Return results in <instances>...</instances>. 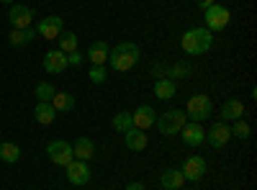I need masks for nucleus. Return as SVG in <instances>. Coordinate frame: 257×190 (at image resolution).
I'll return each instance as SVG.
<instances>
[{
    "label": "nucleus",
    "mask_w": 257,
    "mask_h": 190,
    "mask_svg": "<svg viewBox=\"0 0 257 190\" xmlns=\"http://www.w3.org/2000/svg\"><path fill=\"white\" fill-rule=\"evenodd\" d=\"M139 57H142V52L134 41H121L118 47H113L108 52V67L116 70V72H128V70L137 67Z\"/></svg>",
    "instance_id": "f257e3e1"
},
{
    "label": "nucleus",
    "mask_w": 257,
    "mask_h": 190,
    "mask_svg": "<svg viewBox=\"0 0 257 190\" xmlns=\"http://www.w3.org/2000/svg\"><path fill=\"white\" fill-rule=\"evenodd\" d=\"M180 47L188 54H206L213 47V34L208 29H188L180 36Z\"/></svg>",
    "instance_id": "f03ea898"
},
{
    "label": "nucleus",
    "mask_w": 257,
    "mask_h": 190,
    "mask_svg": "<svg viewBox=\"0 0 257 190\" xmlns=\"http://www.w3.org/2000/svg\"><path fill=\"white\" fill-rule=\"evenodd\" d=\"M185 123H188V116H185V111H180V108L165 111V113H160L157 121H155V126L160 129V134H165V136L180 134V129H183Z\"/></svg>",
    "instance_id": "7ed1b4c3"
},
{
    "label": "nucleus",
    "mask_w": 257,
    "mask_h": 190,
    "mask_svg": "<svg viewBox=\"0 0 257 190\" xmlns=\"http://www.w3.org/2000/svg\"><path fill=\"white\" fill-rule=\"evenodd\" d=\"M213 111V105H211V98L208 95H190L188 98V105H185V116L188 121H196V123H203Z\"/></svg>",
    "instance_id": "20e7f679"
},
{
    "label": "nucleus",
    "mask_w": 257,
    "mask_h": 190,
    "mask_svg": "<svg viewBox=\"0 0 257 190\" xmlns=\"http://www.w3.org/2000/svg\"><path fill=\"white\" fill-rule=\"evenodd\" d=\"M203 18H206V29L208 31H221L229 26V21H231V11L226 6H219V3H213L211 8L203 11Z\"/></svg>",
    "instance_id": "39448f33"
},
{
    "label": "nucleus",
    "mask_w": 257,
    "mask_h": 190,
    "mask_svg": "<svg viewBox=\"0 0 257 190\" xmlns=\"http://www.w3.org/2000/svg\"><path fill=\"white\" fill-rule=\"evenodd\" d=\"M47 154H49V159H52L54 164H59V167H67V164L75 159V154H72V144L62 141V139L47 144Z\"/></svg>",
    "instance_id": "423d86ee"
},
{
    "label": "nucleus",
    "mask_w": 257,
    "mask_h": 190,
    "mask_svg": "<svg viewBox=\"0 0 257 190\" xmlns=\"http://www.w3.org/2000/svg\"><path fill=\"white\" fill-rule=\"evenodd\" d=\"M34 16H36V11L29 8V6H13L8 11V21H11L13 29H29L34 24Z\"/></svg>",
    "instance_id": "0eeeda50"
},
{
    "label": "nucleus",
    "mask_w": 257,
    "mask_h": 190,
    "mask_svg": "<svg viewBox=\"0 0 257 190\" xmlns=\"http://www.w3.org/2000/svg\"><path fill=\"white\" fill-rule=\"evenodd\" d=\"M67 180L72 182V185H88L90 182V167H88V162H82V159H72L67 167Z\"/></svg>",
    "instance_id": "6e6552de"
},
{
    "label": "nucleus",
    "mask_w": 257,
    "mask_h": 190,
    "mask_svg": "<svg viewBox=\"0 0 257 190\" xmlns=\"http://www.w3.org/2000/svg\"><path fill=\"white\" fill-rule=\"evenodd\" d=\"M180 136H183V144L185 146H198L206 141V131H203V126L196 123V121H188L183 129H180Z\"/></svg>",
    "instance_id": "1a4fd4ad"
},
{
    "label": "nucleus",
    "mask_w": 257,
    "mask_h": 190,
    "mask_svg": "<svg viewBox=\"0 0 257 190\" xmlns=\"http://www.w3.org/2000/svg\"><path fill=\"white\" fill-rule=\"evenodd\" d=\"M231 139V131H229V126L224 123V121H219V123H213L211 129L206 131V141L213 146V149H221V146L226 144Z\"/></svg>",
    "instance_id": "9d476101"
},
{
    "label": "nucleus",
    "mask_w": 257,
    "mask_h": 190,
    "mask_svg": "<svg viewBox=\"0 0 257 190\" xmlns=\"http://www.w3.org/2000/svg\"><path fill=\"white\" fill-rule=\"evenodd\" d=\"M180 172H183L185 180H193V182L201 180L206 175V159L203 157H188L183 162V167H180Z\"/></svg>",
    "instance_id": "9b49d317"
},
{
    "label": "nucleus",
    "mask_w": 257,
    "mask_h": 190,
    "mask_svg": "<svg viewBox=\"0 0 257 190\" xmlns=\"http://www.w3.org/2000/svg\"><path fill=\"white\" fill-rule=\"evenodd\" d=\"M64 24H62V18L59 16H47V18H41L39 21V26H36V34H41L44 39H59Z\"/></svg>",
    "instance_id": "f8f14e48"
},
{
    "label": "nucleus",
    "mask_w": 257,
    "mask_h": 190,
    "mask_svg": "<svg viewBox=\"0 0 257 190\" xmlns=\"http://www.w3.org/2000/svg\"><path fill=\"white\" fill-rule=\"evenodd\" d=\"M132 121H134L137 129L147 131V129H152V126H155V121H157V111L152 108V105H139V108L132 113Z\"/></svg>",
    "instance_id": "ddd939ff"
},
{
    "label": "nucleus",
    "mask_w": 257,
    "mask_h": 190,
    "mask_svg": "<svg viewBox=\"0 0 257 190\" xmlns=\"http://www.w3.org/2000/svg\"><path fill=\"white\" fill-rule=\"evenodd\" d=\"M44 70L49 75H62L64 70H67V54L59 52V49H52L44 54Z\"/></svg>",
    "instance_id": "4468645a"
},
{
    "label": "nucleus",
    "mask_w": 257,
    "mask_h": 190,
    "mask_svg": "<svg viewBox=\"0 0 257 190\" xmlns=\"http://www.w3.org/2000/svg\"><path fill=\"white\" fill-rule=\"evenodd\" d=\"M72 154H75V159H82V162L93 159V157H95V144H93V139L77 136L75 144H72Z\"/></svg>",
    "instance_id": "2eb2a0df"
},
{
    "label": "nucleus",
    "mask_w": 257,
    "mask_h": 190,
    "mask_svg": "<svg viewBox=\"0 0 257 190\" xmlns=\"http://www.w3.org/2000/svg\"><path fill=\"white\" fill-rule=\"evenodd\" d=\"M123 141H126V146L132 152H142V149H147V134L142 131V129H137V126H132L128 131H123Z\"/></svg>",
    "instance_id": "dca6fc26"
},
{
    "label": "nucleus",
    "mask_w": 257,
    "mask_h": 190,
    "mask_svg": "<svg viewBox=\"0 0 257 190\" xmlns=\"http://www.w3.org/2000/svg\"><path fill=\"white\" fill-rule=\"evenodd\" d=\"M183 182H185V177H183L180 170H175V167H170V170H165V172L160 175V185H162L165 190H180Z\"/></svg>",
    "instance_id": "f3484780"
},
{
    "label": "nucleus",
    "mask_w": 257,
    "mask_h": 190,
    "mask_svg": "<svg viewBox=\"0 0 257 190\" xmlns=\"http://www.w3.org/2000/svg\"><path fill=\"white\" fill-rule=\"evenodd\" d=\"M244 116V103L242 100H226L224 105H221V118L224 121H237V118H242Z\"/></svg>",
    "instance_id": "a211bd4d"
},
{
    "label": "nucleus",
    "mask_w": 257,
    "mask_h": 190,
    "mask_svg": "<svg viewBox=\"0 0 257 190\" xmlns=\"http://www.w3.org/2000/svg\"><path fill=\"white\" fill-rule=\"evenodd\" d=\"M108 52H111V47L105 44V41H95L88 49V59L93 65H105V62H108Z\"/></svg>",
    "instance_id": "6ab92c4d"
},
{
    "label": "nucleus",
    "mask_w": 257,
    "mask_h": 190,
    "mask_svg": "<svg viewBox=\"0 0 257 190\" xmlns=\"http://www.w3.org/2000/svg\"><path fill=\"white\" fill-rule=\"evenodd\" d=\"M49 103H52V108L57 113H70L75 108V95H70V93H54V98Z\"/></svg>",
    "instance_id": "aec40b11"
},
{
    "label": "nucleus",
    "mask_w": 257,
    "mask_h": 190,
    "mask_svg": "<svg viewBox=\"0 0 257 190\" xmlns=\"http://www.w3.org/2000/svg\"><path fill=\"white\" fill-rule=\"evenodd\" d=\"M178 93V85H175V80H170V77H162L155 82V95L162 98V100H170V98H175Z\"/></svg>",
    "instance_id": "412c9836"
},
{
    "label": "nucleus",
    "mask_w": 257,
    "mask_h": 190,
    "mask_svg": "<svg viewBox=\"0 0 257 190\" xmlns=\"http://www.w3.org/2000/svg\"><path fill=\"white\" fill-rule=\"evenodd\" d=\"M34 36H36V29L34 26H29V29H13L11 36H8V41H11L13 47H24V44H29Z\"/></svg>",
    "instance_id": "4be33fe9"
},
{
    "label": "nucleus",
    "mask_w": 257,
    "mask_h": 190,
    "mask_svg": "<svg viewBox=\"0 0 257 190\" xmlns=\"http://www.w3.org/2000/svg\"><path fill=\"white\" fill-rule=\"evenodd\" d=\"M0 159H3L6 164H16L21 159V146L13 144V141H3L0 144Z\"/></svg>",
    "instance_id": "5701e85b"
},
{
    "label": "nucleus",
    "mask_w": 257,
    "mask_h": 190,
    "mask_svg": "<svg viewBox=\"0 0 257 190\" xmlns=\"http://www.w3.org/2000/svg\"><path fill=\"white\" fill-rule=\"evenodd\" d=\"M34 116H36V121H39L41 126H49V123L54 121L57 111L52 108V103H39V105H36V111H34Z\"/></svg>",
    "instance_id": "b1692460"
},
{
    "label": "nucleus",
    "mask_w": 257,
    "mask_h": 190,
    "mask_svg": "<svg viewBox=\"0 0 257 190\" xmlns=\"http://www.w3.org/2000/svg\"><path fill=\"white\" fill-rule=\"evenodd\" d=\"M59 52L70 54V52H77V34H70V31H62L59 34Z\"/></svg>",
    "instance_id": "393cba45"
},
{
    "label": "nucleus",
    "mask_w": 257,
    "mask_h": 190,
    "mask_svg": "<svg viewBox=\"0 0 257 190\" xmlns=\"http://www.w3.org/2000/svg\"><path fill=\"white\" fill-rule=\"evenodd\" d=\"M111 123H113V129H116V131H121V134H123V131H128V129L134 126L132 113H128V111H118V113L113 116V121H111Z\"/></svg>",
    "instance_id": "a878e982"
},
{
    "label": "nucleus",
    "mask_w": 257,
    "mask_h": 190,
    "mask_svg": "<svg viewBox=\"0 0 257 190\" xmlns=\"http://www.w3.org/2000/svg\"><path fill=\"white\" fill-rule=\"evenodd\" d=\"M229 131H231V136H237V139H249V123L244 121V118H237L234 121V126H229Z\"/></svg>",
    "instance_id": "bb28decb"
},
{
    "label": "nucleus",
    "mask_w": 257,
    "mask_h": 190,
    "mask_svg": "<svg viewBox=\"0 0 257 190\" xmlns=\"http://www.w3.org/2000/svg\"><path fill=\"white\" fill-rule=\"evenodd\" d=\"M54 85H49V82H39L36 85V98H39V103H49L52 98H54Z\"/></svg>",
    "instance_id": "cd10ccee"
},
{
    "label": "nucleus",
    "mask_w": 257,
    "mask_h": 190,
    "mask_svg": "<svg viewBox=\"0 0 257 190\" xmlns=\"http://www.w3.org/2000/svg\"><path fill=\"white\" fill-rule=\"evenodd\" d=\"M167 77H170V80H178V77H190V65L180 62V65L167 67Z\"/></svg>",
    "instance_id": "c85d7f7f"
},
{
    "label": "nucleus",
    "mask_w": 257,
    "mask_h": 190,
    "mask_svg": "<svg viewBox=\"0 0 257 190\" xmlns=\"http://www.w3.org/2000/svg\"><path fill=\"white\" fill-rule=\"evenodd\" d=\"M90 82H93V85H103V82H105V67H103V65H93V70H90Z\"/></svg>",
    "instance_id": "c756f323"
},
{
    "label": "nucleus",
    "mask_w": 257,
    "mask_h": 190,
    "mask_svg": "<svg viewBox=\"0 0 257 190\" xmlns=\"http://www.w3.org/2000/svg\"><path fill=\"white\" fill-rule=\"evenodd\" d=\"M82 62H85V54H80V52H70V54H67V67H70V65H72V67H80Z\"/></svg>",
    "instance_id": "7c9ffc66"
},
{
    "label": "nucleus",
    "mask_w": 257,
    "mask_h": 190,
    "mask_svg": "<svg viewBox=\"0 0 257 190\" xmlns=\"http://www.w3.org/2000/svg\"><path fill=\"white\" fill-rule=\"evenodd\" d=\"M152 72H155V77H157V80L167 77V67H165V65H155V67H152Z\"/></svg>",
    "instance_id": "2f4dec72"
},
{
    "label": "nucleus",
    "mask_w": 257,
    "mask_h": 190,
    "mask_svg": "<svg viewBox=\"0 0 257 190\" xmlns=\"http://www.w3.org/2000/svg\"><path fill=\"white\" fill-rule=\"evenodd\" d=\"M196 3H198V8H201V11H206V8H211L213 3H216V0H196Z\"/></svg>",
    "instance_id": "473e14b6"
},
{
    "label": "nucleus",
    "mask_w": 257,
    "mask_h": 190,
    "mask_svg": "<svg viewBox=\"0 0 257 190\" xmlns=\"http://www.w3.org/2000/svg\"><path fill=\"white\" fill-rule=\"evenodd\" d=\"M126 190H144V185H142V182H128Z\"/></svg>",
    "instance_id": "72a5a7b5"
},
{
    "label": "nucleus",
    "mask_w": 257,
    "mask_h": 190,
    "mask_svg": "<svg viewBox=\"0 0 257 190\" xmlns=\"http://www.w3.org/2000/svg\"><path fill=\"white\" fill-rule=\"evenodd\" d=\"M0 3H13V0H0Z\"/></svg>",
    "instance_id": "f704fd0d"
},
{
    "label": "nucleus",
    "mask_w": 257,
    "mask_h": 190,
    "mask_svg": "<svg viewBox=\"0 0 257 190\" xmlns=\"http://www.w3.org/2000/svg\"><path fill=\"white\" fill-rule=\"evenodd\" d=\"M180 190H183V187H180Z\"/></svg>",
    "instance_id": "c9c22d12"
}]
</instances>
